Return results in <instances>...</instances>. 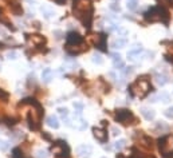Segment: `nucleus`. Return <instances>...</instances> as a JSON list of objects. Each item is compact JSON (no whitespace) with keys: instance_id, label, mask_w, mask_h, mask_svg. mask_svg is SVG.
<instances>
[{"instance_id":"7ed1b4c3","label":"nucleus","mask_w":173,"mask_h":158,"mask_svg":"<svg viewBox=\"0 0 173 158\" xmlns=\"http://www.w3.org/2000/svg\"><path fill=\"white\" fill-rule=\"evenodd\" d=\"M130 90H132V94L134 97H138V98H144L145 95L149 92L150 90V83L148 79L145 78H138V80L135 83H133L130 86Z\"/></svg>"},{"instance_id":"f3484780","label":"nucleus","mask_w":173,"mask_h":158,"mask_svg":"<svg viewBox=\"0 0 173 158\" xmlns=\"http://www.w3.org/2000/svg\"><path fill=\"white\" fill-rule=\"evenodd\" d=\"M119 55H113V63H114V67L116 69H122L123 67V62L119 59Z\"/></svg>"},{"instance_id":"f03ea898","label":"nucleus","mask_w":173,"mask_h":158,"mask_svg":"<svg viewBox=\"0 0 173 158\" xmlns=\"http://www.w3.org/2000/svg\"><path fill=\"white\" fill-rule=\"evenodd\" d=\"M26 103L32 105V109L30 111V117H28V122H30V127L36 130L41 125V118H42V107L39 103H36L34 99H26Z\"/></svg>"},{"instance_id":"0eeeda50","label":"nucleus","mask_w":173,"mask_h":158,"mask_svg":"<svg viewBox=\"0 0 173 158\" xmlns=\"http://www.w3.org/2000/svg\"><path fill=\"white\" fill-rule=\"evenodd\" d=\"M89 40L93 43V44H95L97 47H100L101 50H106L105 48V36L102 35V34H93V35L89 36Z\"/></svg>"},{"instance_id":"39448f33","label":"nucleus","mask_w":173,"mask_h":158,"mask_svg":"<svg viewBox=\"0 0 173 158\" xmlns=\"http://www.w3.org/2000/svg\"><path fill=\"white\" fill-rule=\"evenodd\" d=\"M158 149L165 158H173V135H166L160 139Z\"/></svg>"},{"instance_id":"4be33fe9","label":"nucleus","mask_w":173,"mask_h":158,"mask_svg":"<svg viewBox=\"0 0 173 158\" xmlns=\"http://www.w3.org/2000/svg\"><path fill=\"white\" fill-rule=\"evenodd\" d=\"M12 158H26V156L23 154V151L20 149H14L12 151Z\"/></svg>"},{"instance_id":"72a5a7b5","label":"nucleus","mask_w":173,"mask_h":158,"mask_svg":"<svg viewBox=\"0 0 173 158\" xmlns=\"http://www.w3.org/2000/svg\"><path fill=\"white\" fill-rule=\"evenodd\" d=\"M8 92H5V91H3V90H0V99H3V101H7L8 99Z\"/></svg>"},{"instance_id":"bb28decb","label":"nucleus","mask_w":173,"mask_h":158,"mask_svg":"<svg viewBox=\"0 0 173 158\" xmlns=\"http://www.w3.org/2000/svg\"><path fill=\"white\" fill-rule=\"evenodd\" d=\"M58 111H59V114H60L62 118H66V117L69 115V110H67L66 107H59V109H58Z\"/></svg>"},{"instance_id":"e433bc0d","label":"nucleus","mask_w":173,"mask_h":158,"mask_svg":"<svg viewBox=\"0 0 173 158\" xmlns=\"http://www.w3.org/2000/svg\"><path fill=\"white\" fill-rule=\"evenodd\" d=\"M110 130H112V134H113V135H116V137L119 134V133H121V131H119V129H118V127H116V126H113V127L110 129Z\"/></svg>"},{"instance_id":"20e7f679","label":"nucleus","mask_w":173,"mask_h":158,"mask_svg":"<svg viewBox=\"0 0 173 158\" xmlns=\"http://www.w3.org/2000/svg\"><path fill=\"white\" fill-rule=\"evenodd\" d=\"M145 19L148 21H164V23H168L169 15L162 7H154L145 14Z\"/></svg>"},{"instance_id":"6e6552de","label":"nucleus","mask_w":173,"mask_h":158,"mask_svg":"<svg viewBox=\"0 0 173 158\" xmlns=\"http://www.w3.org/2000/svg\"><path fill=\"white\" fill-rule=\"evenodd\" d=\"M66 40H67V44L70 46H74V44H82L83 43V39L79 34L77 32H69L66 36Z\"/></svg>"},{"instance_id":"f8f14e48","label":"nucleus","mask_w":173,"mask_h":158,"mask_svg":"<svg viewBox=\"0 0 173 158\" xmlns=\"http://www.w3.org/2000/svg\"><path fill=\"white\" fill-rule=\"evenodd\" d=\"M126 43H128V40H126L125 38H116V39H113L112 42H110V47L114 48V50H118V48L125 47Z\"/></svg>"},{"instance_id":"ea45409f","label":"nucleus","mask_w":173,"mask_h":158,"mask_svg":"<svg viewBox=\"0 0 173 158\" xmlns=\"http://www.w3.org/2000/svg\"><path fill=\"white\" fill-rule=\"evenodd\" d=\"M54 2H57L58 4H60V5H62V4H63V3H64V2H66V0H54Z\"/></svg>"},{"instance_id":"393cba45","label":"nucleus","mask_w":173,"mask_h":158,"mask_svg":"<svg viewBox=\"0 0 173 158\" xmlns=\"http://www.w3.org/2000/svg\"><path fill=\"white\" fill-rule=\"evenodd\" d=\"M166 82H168V78H166L165 75H158L157 76V83H158L160 86H164Z\"/></svg>"},{"instance_id":"473e14b6","label":"nucleus","mask_w":173,"mask_h":158,"mask_svg":"<svg viewBox=\"0 0 173 158\" xmlns=\"http://www.w3.org/2000/svg\"><path fill=\"white\" fill-rule=\"evenodd\" d=\"M157 98L161 99L162 102H169V95L168 94H161V95H157Z\"/></svg>"},{"instance_id":"c9c22d12","label":"nucleus","mask_w":173,"mask_h":158,"mask_svg":"<svg viewBox=\"0 0 173 158\" xmlns=\"http://www.w3.org/2000/svg\"><path fill=\"white\" fill-rule=\"evenodd\" d=\"M165 115L168 117V118H173V107H169V109L165 111Z\"/></svg>"},{"instance_id":"6ab92c4d","label":"nucleus","mask_w":173,"mask_h":158,"mask_svg":"<svg viewBox=\"0 0 173 158\" xmlns=\"http://www.w3.org/2000/svg\"><path fill=\"white\" fill-rule=\"evenodd\" d=\"M144 51V48L141 47V46H137L135 48H132L130 51L128 52V56H134V55H138V54H141V52Z\"/></svg>"},{"instance_id":"4c0bfd02","label":"nucleus","mask_w":173,"mask_h":158,"mask_svg":"<svg viewBox=\"0 0 173 158\" xmlns=\"http://www.w3.org/2000/svg\"><path fill=\"white\" fill-rule=\"evenodd\" d=\"M158 2L164 5H172V0H158Z\"/></svg>"},{"instance_id":"cd10ccee","label":"nucleus","mask_w":173,"mask_h":158,"mask_svg":"<svg viewBox=\"0 0 173 158\" xmlns=\"http://www.w3.org/2000/svg\"><path fill=\"white\" fill-rule=\"evenodd\" d=\"M93 62H94V63H97V64H102L103 63V59H102V56L101 55H93Z\"/></svg>"},{"instance_id":"9b49d317","label":"nucleus","mask_w":173,"mask_h":158,"mask_svg":"<svg viewBox=\"0 0 173 158\" xmlns=\"http://www.w3.org/2000/svg\"><path fill=\"white\" fill-rule=\"evenodd\" d=\"M85 50H87V47H86L85 44H74V46H70V44H67L66 46V51L69 52V54H81V52H83Z\"/></svg>"},{"instance_id":"7c9ffc66","label":"nucleus","mask_w":173,"mask_h":158,"mask_svg":"<svg viewBox=\"0 0 173 158\" xmlns=\"http://www.w3.org/2000/svg\"><path fill=\"white\" fill-rule=\"evenodd\" d=\"M114 31H116L118 35H126V34H128V31H126L125 28H121V27H116Z\"/></svg>"},{"instance_id":"aec40b11","label":"nucleus","mask_w":173,"mask_h":158,"mask_svg":"<svg viewBox=\"0 0 173 158\" xmlns=\"http://www.w3.org/2000/svg\"><path fill=\"white\" fill-rule=\"evenodd\" d=\"M10 7L15 15H21V7L18 3H12V4H10Z\"/></svg>"},{"instance_id":"423d86ee","label":"nucleus","mask_w":173,"mask_h":158,"mask_svg":"<svg viewBox=\"0 0 173 158\" xmlns=\"http://www.w3.org/2000/svg\"><path fill=\"white\" fill-rule=\"evenodd\" d=\"M116 119L118 121V122L123 123V125L135 123V118L133 117V114L130 113V110H126V109L117 110V113H116Z\"/></svg>"},{"instance_id":"a878e982","label":"nucleus","mask_w":173,"mask_h":158,"mask_svg":"<svg viewBox=\"0 0 173 158\" xmlns=\"http://www.w3.org/2000/svg\"><path fill=\"white\" fill-rule=\"evenodd\" d=\"M42 12H43V15H44L46 18H51V16H54L55 15V12L48 10V8H42Z\"/></svg>"},{"instance_id":"a19ab883","label":"nucleus","mask_w":173,"mask_h":158,"mask_svg":"<svg viewBox=\"0 0 173 158\" xmlns=\"http://www.w3.org/2000/svg\"><path fill=\"white\" fill-rule=\"evenodd\" d=\"M146 158H153V157H146Z\"/></svg>"},{"instance_id":"f704fd0d","label":"nucleus","mask_w":173,"mask_h":158,"mask_svg":"<svg viewBox=\"0 0 173 158\" xmlns=\"http://www.w3.org/2000/svg\"><path fill=\"white\" fill-rule=\"evenodd\" d=\"M110 10L114 11V12H119L121 11V8H119L118 4H110Z\"/></svg>"},{"instance_id":"412c9836","label":"nucleus","mask_w":173,"mask_h":158,"mask_svg":"<svg viewBox=\"0 0 173 158\" xmlns=\"http://www.w3.org/2000/svg\"><path fill=\"white\" fill-rule=\"evenodd\" d=\"M91 151V147L90 146H86V145H82V146L78 147V153L79 154H89Z\"/></svg>"},{"instance_id":"c756f323","label":"nucleus","mask_w":173,"mask_h":158,"mask_svg":"<svg viewBox=\"0 0 173 158\" xmlns=\"http://www.w3.org/2000/svg\"><path fill=\"white\" fill-rule=\"evenodd\" d=\"M8 147H10V145H8L7 141H0V149H2L3 151L8 150Z\"/></svg>"},{"instance_id":"1a4fd4ad","label":"nucleus","mask_w":173,"mask_h":158,"mask_svg":"<svg viewBox=\"0 0 173 158\" xmlns=\"http://www.w3.org/2000/svg\"><path fill=\"white\" fill-rule=\"evenodd\" d=\"M27 36V42L30 44L34 46H43L46 43V39L43 38L42 35H38V34H34V35H26Z\"/></svg>"},{"instance_id":"b1692460","label":"nucleus","mask_w":173,"mask_h":158,"mask_svg":"<svg viewBox=\"0 0 173 158\" xmlns=\"http://www.w3.org/2000/svg\"><path fill=\"white\" fill-rule=\"evenodd\" d=\"M137 4H138V2L137 0H128V8L130 11H134V10H137Z\"/></svg>"},{"instance_id":"f257e3e1","label":"nucleus","mask_w":173,"mask_h":158,"mask_svg":"<svg viewBox=\"0 0 173 158\" xmlns=\"http://www.w3.org/2000/svg\"><path fill=\"white\" fill-rule=\"evenodd\" d=\"M73 11L77 19H79L86 27H90L93 19V4L91 0H74Z\"/></svg>"},{"instance_id":"5701e85b","label":"nucleus","mask_w":173,"mask_h":158,"mask_svg":"<svg viewBox=\"0 0 173 158\" xmlns=\"http://www.w3.org/2000/svg\"><path fill=\"white\" fill-rule=\"evenodd\" d=\"M125 146H126V141H125V139H119V141H117L116 143H114V147H116L117 150H122Z\"/></svg>"},{"instance_id":"9d476101","label":"nucleus","mask_w":173,"mask_h":158,"mask_svg":"<svg viewBox=\"0 0 173 158\" xmlns=\"http://www.w3.org/2000/svg\"><path fill=\"white\" fill-rule=\"evenodd\" d=\"M52 153L57 154V156H66L67 154H64V150L69 151V147H67V145L64 143V142H58V143H55L54 146H52Z\"/></svg>"},{"instance_id":"58836bf2","label":"nucleus","mask_w":173,"mask_h":158,"mask_svg":"<svg viewBox=\"0 0 173 158\" xmlns=\"http://www.w3.org/2000/svg\"><path fill=\"white\" fill-rule=\"evenodd\" d=\"M74 107H75V109H78V111H81L82 107H83V105L79 103V102H75V103H74Z\"/></svg>"},{"instance_id":"ddd939ff","label":"nucleus","mask_w":173,"mask_h":158,"mask_svg":"<svg viewBox=\"0 0 173 158\" xmlns=\"http://www.w3.org/2000/svg\"><path fill=\"white\" fill-rule=\"evenodd\" d=\"M93 133H94V137L101 142H105L107 139V133L103 129H98V127H94L93 129Z\"/></svg>"},{"instance_id":"4468645a","label":"nucleus","mask_w":173,"mask_h":158,"mask_svg":"<svg viewBox=\"0 0 173 158\" xmlns=\"http://www.w3.org/2000/svg\"><path fill=\"white\" fill-rule=\"evenodd\" d=\"M0 23H2V24H5L8 28H12V27H11V26H12V24H11V20L8 19V16L4 14V11H3V10H0Z\"/></svg>"},{"instance_id":"2eb2a0df","label":"nucleus","mask_w":173,"mask_h":158,"mask_svg":"<svg viewBox=\"0 0 173 158\" xmlns=\"http://www.w3.org/2000/svg\"><path fill=\"white\" fill-rule=\"evenodd\" d=\"M47 125L50 126V127L52 129H58L59 127V122H58V118L57 117H54V115H50L47 118Z\"/></svg>"},{"instance_id":"2f4dec72","label":"nucleus","mask_w":173,"mask_h":158,"mask_svg":"<svg viewBox=\"0 0 173 158\" xmlns=\"http://www.w3.org/2000/svg\"><path fill=\"white\" fill-rule=\"evenodd\" d=\"M7 58H8V59H16V58H18V52L10 51V52L7 54Z\"/></svg>"},{"instance_id":"a211bd4d","label":"nucleus","mask_w":173,"mask_h":158,"mask_svg":"<svg viewBox=\"0 0 173 158\" xmlns=\"http://www.w3.org/2000/svg\"><path fill=\"white\" fill-rule=\"evenodd\" d=\"M51 75H52V71L51 69H46V70H43V73H42V78L44 82H50L51 80Z\"/></svg>"},{"instance_id":"c85d7f7f","label":"nucleus","mask_w":173,"mask_h":158,"mask_svg":"<svg viewBox=\"0 0 173 158\" xmlns=\"http://www.w3.org/2000/svg\"><path fill=\"white\" fill-rule=\"evenodd\" d=\"M36 157L38 158H47L48 154H47V151L46 150H38L36 151Z\"/></svg>"},{"instance_id":"dca6fc26","label":"nucleus","mask_w":173,"mask_h":158,"mask_svg":"<svg viewBox=\"0 0 173 158\" xmlns=\"http://www.w3.org/2000/svg\"><path fill=\"white\" fill-rule=\"evenodd\" d=\"M141 113H142V115L145 117V119L150 121L154 118V111L153 110H149V109H142L141 110Z\"/></svg>"}]
</instances>
